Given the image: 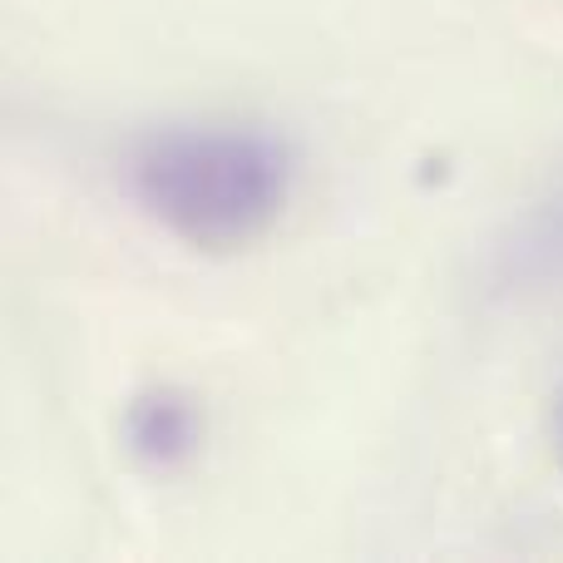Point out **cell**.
I'll return each mask as SVG.
<instances>
[{"label":"cell","mask_w":563,"mask_h":563,"mask_svg":"<svg viewBox=\"0 0 563 563\" xmlns=\"http://www.w3.org/2000/svg\"><path fill=\"white\" fill-rule=\"evenodd\" d=\"M134 194L194 247H243L277 223L291 164L253 129H168L134 154Z\"/></svg>","instance_id":"obj_1"}]
</instances>
